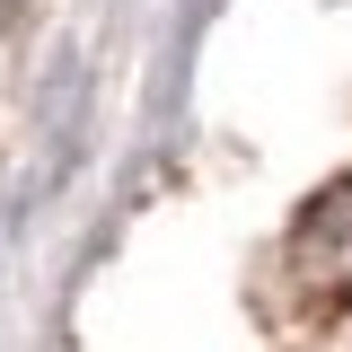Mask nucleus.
<instances>
[{"instance_id":"obj_1","label":"nucleus","mask_w":352,"mask_h":352,"mask_svg":"<svg viewBox=\"0 0 352 352\" xmlns=\"http://www.w3.org/2000/svg\"><path fill=\"white\" fill-rule=\"evenodd\" d=\"M291 282L308 308H352V176L317 185L291 220Z\"/></svg>"},{"instance_id":"obj_2","label":"nucleus","mask_w":352,"mask_h":352,"mask_svg":"<svg viewBox=\"0 0 352 352\" xmlns=\"http://www.w3.org/2000/svg\"><path fill=\"white\" fill-rule=\"evenodd\" d=\"M9 18H18V0H0V27H9Z\"/></svg>"}]
</instances>
